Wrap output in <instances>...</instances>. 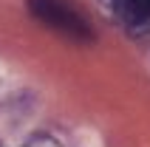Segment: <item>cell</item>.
Listing matches in <instances>:
<instances>
[{
	"label": "cell",
	"mask_w": 150,
	"mask_h": 147,
	"mask_svg": "<svg viewBox=\"0 0 150 147\" xmlns=\"http://www.w3.org/2000/svg\"><path fill=\"white\" fill-rule=\"evenodd\" d=\"M28 8L37 20H42L45 25L57 28L59 34H65L76 42H91L93 31L88 20H85L74 6H68L65 0H28Z\"/></svg>",
	"instance_id": "1"
},
{
	"label": "cell",
	"mask_w": 150,
	"mask_h": 147,
	"mask_svg": "<svg viewBox=\"0 0 150 147\" xmlns=\"http://www.w3.org/2000/svg\"><path fill=\"white\" fill-rule=\"evenodd\" d=\"M127 34H150V0H102Z\"/></svg>",
	"instance_id": "2"
},
{
	"label": "cell",
	"mask_w": 150,
	"mask_h": 147,
	"mask_svg": "<svg viewBox=\"0 0 150 147\" xmlns=\"http://www.w3.org/2000/svg\"><path fill=\"white\" fill-rule=\"evenodd\" d=\"M23 147H62L54 136H45V133H37V136H31V139L25 141Z\"/></svg>",
	"instance_id": "3"
}]
</instances>
